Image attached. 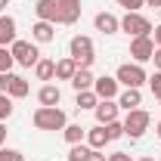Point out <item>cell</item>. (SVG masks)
I'll list each match as a JSON object with an SVG mask.
<instances>
[{"instance_id": "f546056e", "label": "cell", "mask_w": 161, "mask_h": 161, "mask_svg": "<svg viewBox=\"0 0 161 161\" xmlns=\"http://www.w3.org/2000/svg\"><path fill=\"white\" fill-rule=\"evenodd\" d=\"M0 161H25V155L16 149H0Z\"/></svg>"}, {"instance_id": "1f68e13d", "label": "cell", "mask_w": 161, "mask_h": 161, "mask_svg": "<svg viewBox=\"0 0 161 161\" xmlns=\"http://www.w3.org/2000/svg\"><path fill=\"white\" fill-rule=\"evenodd\" d=\"M9 78H13V71H3V75H0V93H6V87H9Z\"/></svg>"}, {"instance_id": "4316f807", "label": "cell", "mask_w": 161, "mask_h": 161, "mask_svg": "<svg viewBox=\"0 0 161 161\" xmlns=\"http://www.w3.org/2000/svg\"><path fill=\"white\" fill-rule=\"evenodd\" d=\"M9 115H13V96L0 93V121H6Z\"/></svg>"}, {"instance_id": "3957f363", "label": "cell", "mask_w": 161, "mask_h": 161, "mask_svg": "<svg viewBox=\"0 0 161 161\" xmlns=\"http://www.w3.org/2000/svg\"><path fill=\"white\" fill-rule=\"evenodd\" d=\"M124 136H130V140H140L142 133L149 130V124H152V115L146 112V108H130L127 115H124Z\"/></svg>"}, {"instance_id": "ba28073f", "label": "cell", "mask_w": 161, "mask_h": 161, "mask_svg": "<svg viewBox=\"0 0 161 161\" xmlns=\"http://www.w3.org/2000/svg\"><path fill=\"white\" fill-rule=\"evenodd\" d=\"M93 112H96V121H99L102 127H105V124L118 121V112H121V105H118V99H99Z\"/></svg>"}, {"instance_id": "4fadbf2b", "label": "cell", "mask_w": 161, "mask_h": 161, "mask_svg": "<svg viewBox=\"0 0 161 161\" xmlns=\"http://www.w3.org/2000/svg\"><path fill=\"white\" fill-rule=\"evenodd\" d=\"M93 25H96V31H102V34H118L121 31V19L112 16V13H96Z\"/></svg>"}, {"instance_id": "4dcf8cb0", "label": "cell", "mask_w": 161, "mask_h": 161, "mask_svg": "<svg viewBox=\"0 0 161 161\" xmlns=\"http://www.w3.org/2000/svg\"><path fill=\"white\" fill-rule=\"evenodd\" d=\"M84 161H108V155H102V149H90V155Z\"/></svg>"}, {"instance_id": "f1b7e54d", "label": "cell", "mask_w": 161, "mask_h": 161, "mask_svg": "<svg viewBox=\"0 0 161 161\" xmlns=\"http://www.w3.org/2000/svg\"><path fill=\"white\" fill-rule=\"evenodd\" d=\"M118 6H124L127 13H140V6H146V0H115Z\"/></svg>"}, {"instance_id": "7402d4cb", "label": "cell", "mask_w": 161, "mask_h": 161, "mask_svg": "<svg viewBox=\"0 0 161 161\" xmlns=\"http://www.w3.org/2000/svg\"><path fill=\"white\" fill-rule=\"evenodd\" d=\"M75 71H78V62L71 59V56H65V59L56 62V78H59V80H71Z\"/></svg>"}, {"instance_id": "5bb4252c", "label": "cell", "mask_w": 161, "mask_h": 161, "mask_svg": "<svg viewBox=\"0 0 161 161\" xmlns=\"http://www.w3.org/2000/svg\"><path fill=\"white\" fill-rule=\"evenodd\" d=\"M16 37V19L13 16H6V13H0V47H9Z\"/></svg>"}, {"instance_id": "836d02e7", "label": "cell", "mask_w": 161, "mask_h": 161, "mask_svg": "<svg viewBox=\"0 0 161 161\" xmlns=\"http://www.w3.org/2000/svg\"><path fill=\"white\" fill-rule=\"evenodd\" d=\"M152 62H155V71H161V47H155V53H152Z\"/></svg>"}, {"instance_id": "d590c367", "label": "cell", "mask_w": 161, "mask_h": 161, "mask_svg": "<svg viewBox=\"0 0 161 161\" xmlns=\"http://www.w3.org/2000/svg\"><path fill=\"white\" fill-rule=\"evenodd\" d=\"M152 34H155V37H152V40H155V47H161V25L155 28V31H152Z\"/></svg>"}, {"instance_id": "5b68a950", "label": "cell", "mask_w": 161, "mask_h": 161, "mask_svg": "<svg viewBox=\"0 0 161 161\" xmlns=\"http://www.w3.org/2000/svg\"><path fill=\"white\" fill-rule=\"evenodd\" d=\"M118 84H124V87H133V90H140L142 84L149 80V75H146V68H142L140 62H124L118 68Z\"/></svg>"}, {"instance_id": "ab89813d", "label": "cell", "mask_w": 161, "mask_h": 161, "mask_svg": "<svg viewBox=\"0 0 161 161\" xmlns=\"http://www.w3.org/2000/svg\"><path fill=\"white\" fill-rule=\"evenodd\" d=\"M140 161H155V158H152V155H146V158H140Z\"/></svg>"}, {"instance_id": "8d00e7d4", "label": "cell", "mask_w": 161, "mask_h": 161, "mask_svg": "<svg viewBox=\"0 0 161 161\" xmlns=\"http://www.w3.org/2000/svg\"><path fill=\"white\" fill-rule=\"evenodd\" d=\"M149 6H155V9H161V0H146Z\"/></svg>"}, {"instance_id": "277c9868", "label": "cell", "mask_w": 161, "mask_h": 161, "mask_svg": "<svg viewBox=\"0 0 161 161\" xmlns=\"http://www.w3.org/2000/svg\"><path fill=\"white\" fill-rule=\"evenodd\" d=\"M9 53H13V59L19 62L22 68H34L40 59V50L34 40H13L9 43Z\"/></svg>"}, {"instance_id": "603a6c76", "label": "cell", "mask_w": 161, "mask_h": 161, "mask_svg": "<svg viewBox=\"0 0 161 161\" xmlns=\"http://www.w3.org/2000/svg\"><path fill=\"white\" fill-rule=\"evenodd\" d=\"M96 102H99V96H96L93 90H80V93H78V99H75V105H78L80 112H84V108H96Z\"/></svg>"}, {"instance_id": "ac0fdd59", "label": "cell", "mask_w": 161, "mask_h": 161, "mask_svg": "<svg viewBox=\"0 0 161 161\" xmlns=\"http://www.w3.org/2000/svg\"><path fill=\"white\" fill-rule=\"evenodd\" d=\"M87 146H90V149H105V146H108V133H105L102 124H96V127L87 130Z\"/></svg>"}, {"instance_id": "7c38bea8", "label": "cell", "mask_w": 161, "mask_h": 161, "mask_svg": "<svg viewBox=\"0 0 161 161\" xmlns=\"http://www.w3.org/2000/svg\"><path fill=\"white\" fill-rule=\"evenodd\" d=\"M31 40H34V43H50V40H56V25H53V22H34V25H31Z\"/></svg>"}, {"instance_id": "d6a6232c", "label": "cell", "mask_w": 161, "mask_h": 161, "mask_svg": "<svg viewBox=\"0 0 161 161\" xmlns=\"http://www.w3.org/2000/svg\"><path fill=\"white\" fill-rule=\"evenodd\" d=\"M108 161H133V158H130L127 152H112V155H108Z\"/></svg>"}, {"instance_id": "52a82bcc", "label": "cell", "mask_w": 161, "mask_h": 161, "mask_svg": "<svg viewBox=\"0 0 161 161\" xmlns=\"http://www.w3.org/2000/svg\"><path fill=\"white\" fill-rule=\"evenodd\" d=\"M152 53H155V40H152V34H146V37H130V56H133V62H149L152 59Z\"/></svg>"}, {"instance_id": "8fae6325", "label": "cell", "mask_w": 161, "mask_h": 161, "mask_svg": "<svg viewBox=\"0 0 161 161\" xmlns=\"http://www.w3.org/2000/svg\"><path fill=\"white\" fill-rule=\"evenodd\" d=\"M34 16H37V22H59V3L56 0H37L34 3Z\"/></svg>"}, {"instance_id": "cb8c5ba5", "label": "cell", "mask_w": 161, "mask_h": 161, "mask_svg": "<svg viewBox=\"0 0 161 161\" xmlns=\"http://www.w3.org/2000/svg\"><path fill=\"white\" fill-rule=\"evenodd\" d=\"M13 65H16V59H13L9 47H0V75L3 71H13Z\"/></svg>"}, {"instance_id": "30bf717a", "label": "cell", "mask_w": 161, "mask_h": 161, "mask_svg": "<svg viewBox=\"0 0 161 161\" xmlns=\"http://www.w3.org/2000/svg\"><path fill=\"white\" fill-rule=\"evenodd\" d=\"M59 3V25H75L80 19V0H56Z\"/></svg>"}, {"instance_id": "ffe728a7", "label": "cell", "mask_w": 161, "mask_h": 161, "mask_svg": "<svg viewBox=\"0 0 161 161\" xmlns=\"http://www.w3.org/2000/svg\"><path fill=\"white\" fill-rule=\"evenodd\" d=\"M93 71H90V68H78V71H75V78H71V87H75V90H93Z\"/></svg>"}, {"instance_id": "b9f144b4", "label": "cell", "mask_w": 161, "mask_h": 161, "mask_svg": "<svg viewBox=\"0 0 161 161\" xmlns=\"http://www.w3.org/2000/svg\"><path fill=\"white\" fill-rule=\"evenodd\" d=\"M158 102H161V99H158Z\"/></svg>"}, {"instance_id": "484cf974", "label": "cell", "mask_w": 161, "mask_h": 161, "mask_svg": "<svg viewBox=\"0 0 161 161\" xmlns=\"http://www.w3.org/2000/svg\"><path fill=\"white\" fill-rule=\"evenodd\" d=\"M87 155H90V146L78 142V146H71V152H68V161H84Z\"/></svg>"}, {"instance_id": "60d3db41", "label": "cell", "mask_w": 161, "mask_h": 161, "mask_svg": "<svg viewBox=\"0 0 161 161\" xmlns=\"http://www.w3.org/2000/svg\"><path fill=\"white\" fill-rule=\"evenodd\" d=\"M158 13H161V9H158Z\"/></svg>"}, {"instance_id": "f35d334b", "label": "cell", "mask_w": 161, "mask_h": 161, "mask_svg": "<svg viewBox=\"0 0 161 161\" xmlns=\"http://www.w3.org/2000/svg\"><path fill=\"white\" fill-rule=\"evenodd\" d=\"M155 133H158V140H161V121H158V127H155Z\"/></svg>"}, {"instance_id": "7a4b0ae2", "label": "cell", "mask_w": 161, "mask_h": 161, "mask_svg": "<svg viewBox=\"0 0 161 161\" xmlns=\"http://www.w3.org/2000/svg\"><path fill=\"white\" fill-rule=\"evenodd\" d=\"M68 56L78 62V68H90L96 62V50H93V40L87 34H75L71 43H68Z\"/></svg>"}, {"instance_id": "e0dca14e", "label": "cell", "mask_w": 161, "mask_h": 161, "mask_svg": "<svg viewBox=\"0 0 161 161\" xmlns=\"http://www.w3.org/2000/svg\"><path fill=\"white\" fill-rule=\"evenodd\" d=\"M28 90H31L28 80L22 78V75H13V78H9V87H6V96H13V99H25Z\"/></svg>"}, {"instance_id": "d4e9b609", "label": "cell", "mask_w": 161, "mask_h": 161, "mask_svg": "<svg viewBox=\"0 0 161 161\" xmlns=\"http://www.w3.org/2000/svg\"><path fill=\"white\" fill-rule=\"evenodd\" d=\"M105 133H108V142H115L124 136V124L121 121H112V124H105Z\"/></svg>"}, {"instance_id": "9c48e42d", "label": "cell", "mask_w": 161, "mask_h": 161, "mask_svg": "<svg viewBox=\"0 0 161 161\" xmlns=\"http://www.w3.org/2000/svg\"><path fill=\"white\" fill-rule=\"evenodd\" d=\"M93 93L99 99H118V78H108V75L96 78L93 80Z\"/></svg>"}, {"instance_id": "d6986e66", "label": "cell", "mask_w": 161, "mask_h": 161, "mask_svg": "<svg viewBox=\"0 0 161 161\" xmlns=\"http://www.w3.org/2000/svg\"><path fill=\"white\" fill-rule=\"evenodd\" d=\"M34 78L37 80H53L56 78V59H43L40 56L37 65H34Z\"/></svg>"}, {"instance_id": "9a60e30c", "label": "cell", "mask_w": 161, "mask_h": 161, "mask_svg": "<svg viewBox=\"0 0 161 161\" xmlns=\"http://www.w3.org/2000/svg\"><path fill=\"white\" fill-rule=\"evenodd\" d=\"M59 99H62V90L56 84H43L37 90V102L40 105H59Z\"/></svg>"}, {"instance_id": "83f0119b", "label": "cell", "mask_w": 161, "mask_h": 161, "mask_svg": "<svg viewBox=\"0 0 161 161\" xmlns=\"http://www.w3.org/2000/svg\"><path fill=\"white\" fill-rule=\"evenodd\" d=\"M146 84H149V90L155 93V99H161V71L149 75V80H146Z\"/></svg>"}, {"instance_id": "74e56055", "label": "cell", "mask_w": 161, "mask_h": 161, "mask_svg": "<svg viewBox=\"0 0 161 161\" xmlns=\"http://www.w3.org/2000/svg\"><path fill=\"white\" fill-rule=\"evenodd\" d=\"M6 6H9V0H0V13H6Z\"/></svg>"}, {"instance_id": "6da1fadb", "label": "cell", "mask_w": 161, "mask_h": 161, "mask_svg": "<svg viewBox=\"0 0 161 161\" xmlns=\"http://www.w3.org/2000/svg\"><path fill=\"white\" fill-rule=\"evenodd\" d=\"M31 121H34L37 130H65V124H68V118L59 105H37Z\"/></svg>"}, {"instance_id": "e575fe53", "label": "cell", "mask_w": 161, "mask_h": 161, "mask_svg": "<svg viewBox=\"0 0 161 161\" xmlns=\"http://www.w3.org/2000/svg\"><path fill=\"white\" fill-rule=\"evenodd\" d=\"M3 142H6V124L0 121V149H3Z\"/></svg>"}, {"instance_id": "44dd1931", "label": "cell", "mask_w": 161, "mask_h": 161, "mask_svg": "<svg viewBox=\"0 0 161 161\" xmlns=\"http://www.w3.org/2000/svg\"><path fill=\"white\" fill-rule=\"evenodd\" d=\"M62 136H65V142H68V146H78V142L87 140V127H80V124H65Z\"/></svg>"}, {"instance_id": "2e32d148", "label": "cell", "mask_w": 161, "mask_h": 161, "mask_svg": "<svg viewBox=\"0 0 161 161\" xmlns=\"http://www.w3.org/2000/svg\"><path fill=\"white\" fill-rule=\"evenodd\" d=\"M118 105L124 108V112L140 108V105H142V93H140V90H133V87H127L124 93H118Z\"/></svg>"}, {"instance_id": "8992f818", "label": "cell", "mask_w": 161, "mask_h": 161, "mask_svg": "<svg viewBox=\"0 0 161 161\" xmlns=\"http://www.w3.org/2000/svg\"><path fill=\"white\" fill-rule=\"evenodd\" d=\"M121 31L130 34V37H146V34H152V22L146 16H140V13H127L121 19Z\"/></svg>"}]
</instances>
